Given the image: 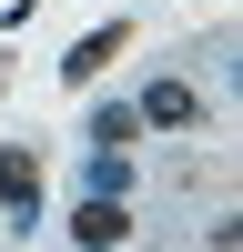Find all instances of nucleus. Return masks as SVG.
<instances>
[{
  "instance_id": "1",
  "label": "nucleus",
  "mask_w": 243,
  "mask_h": 252,
  "mask_svg": "<svg viewBox=\"0 0 243 252\" xmlns=\"http://www.w3.org/2000/svg\"><path fill=\"white\" fill-rule=\"evenodd\" d=\"M132 121H142V131H193L202 101H193V81H152V91L132 101Z\"/></svg>"
},
{
  "instance_id": "2",
  "label": "nucleus",
  "mask_w": 243,
  "mask_h": 252,
  "mask_svg": "<svg viewBox=\"0 0 243 252\" xmlns=\"http://www.w3.org/2000/svg\"><path fill=\"white\" fill-rule=\"evenodd\" d=\"M71 242H81V252H122V242H132V212H122L112 192H91V202L71 212Z\"/></svg>"
},
{
  "instance_id": "3",
  "label": "nucleus",
  "mask_w": 243,
  "mask_h": 252,
  "mask_svg": "<svg viewBox=\"0 0 243 252\" xmlns=\"http://www.w3.org/2000/svg\"><path fill=\"white\" fill-rule=\"evenodd\" d=\"M0 202H10V212L40 202V161H31V152H0Z\"/></svg>"
},
{
  "instance_id": "4",
  "label": "nucleus",
  "mask_w": 243,
  "mask_h": 252,
  "mask_svg": "<svg viewBox=\"0 0 243 252\" xmlns=\"http://www.w3.org/2000/svg\"><path fill=\"white\" fill-rule=\"evenodd\" d=\"M112 51H122V20H112V31H91V40H81V51H71V61H61V81H91V71H101V61H112Z\"/></svg>"
},
{
  "instance_id": "5",
  "label": "nucleus",
  "mask_w": 243,
  "mask_h": 252,
  "mask_svg": "<svg viewBox=\"0 0 243 252\" xmlns=\"http://www.w3.org/2000/svg\"><path fill=\"white\" fill-rule=\"evenodd\" d=\"M132 131H142V121H132V101H101V111H91V141H101V152H122Z\"/></svg>"
},
{
  "instance_id": "6",
  "label": "nucleus",
  "mask_w": 243,
  "mask_h": 252,
  "mask_svg": "<svg viewBox=\"0 0 243 252\" xmlns=\"http://www.w3.org/2000/svg\"><path fill=\"white\" fill-rule=\"evenodd\" d=\"M91 192L122 202V192H132V161H122V152H91Z\"/></svg>"
}]
</instances>
